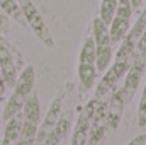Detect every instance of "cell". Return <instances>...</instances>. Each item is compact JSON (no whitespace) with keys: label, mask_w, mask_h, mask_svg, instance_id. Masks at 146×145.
Wrapping results in <instances>:
<instances>
[{"label":"cell","mask_w":146,"mask_h":145,"mask_svg":"<svg viewBox=\"0 0 146 145\" xmlns=\"http://www.w3.org/2000/svg\"><path fill=\"white\" fill-rule=\"evenodd\" d=\"M34 82H36V70H34L33 65H27L17 75V80L12 87V96L9 97V101L3 108V113H2L3 121H7L9 118H12L14 114L22 111L26 99L29 97V94L34 89Z\"/></svg>","instance_id":"1"},{"label":"cell","mask_w":146,"mask_h":145,"mask_svg":"<svg viewBox=\"0 0 146 145\" xmlns=\"http://www.w3.org/2000/svg\"><path fill=\"white\" fill-rule=\"evenodd\" d=\"M94 44H95V63H97V72H106L112 63L114 51H112V38L109 33V26L100 19L95 17L94 24Z\"/></svg>","instance_id":"2"},{"label":"cell","mask_w":146,"mask_h":145,"mask_svg":"<svg viewBox=\"0 0 146 145\" xmlns=\"http://www.w3.org/2000/svg\"><path fill=\"white\" fill-rule=\"evenodd\" d=\"M22 132H21V145H29L36 142V133L41 123V104H39V97L34 92L29 94V97L26 99L24 106H22Z\"/></svg>","instance_id":"3"},{"label":"cell","mask_w":146,"mask_h":145,"mask_svg":"<svg viewBox=\"0 0 146 145\" xmlns=\"http://www.w3.org/2000/svg\"><path fill=\"white\" fill-rule=\"evenodd\" d=\"M97 63H95V44H94V38H87L83 41V46L80 50V58H78V80L80 85L88 91L95 85L97 80Z\"/></svg>","instance_id":"4"},{"label":"cell","mask_w":146,"mask_h":145,"mask_svg":"<svg viewBox=\"0 0 146 145\" xmlns=\"http://www.w3.org/2000/svg\"><path fill=\"white\" fill-rule=\"evenodd\" d=\"M22 12H24V17H26V22H27V28L34 33V36L48 48H53L54 46V39H53V34L48 28V24L44 22L39 9L31 2V0H17Z\"/></svg>","instance_id":"5"},{"label":"cell","mask_w":146,"mask_h":145,"mask_svg":"<svg viewBox=\"0 0 146 145\" xmlns=\"http://www.w3.org/2000/svg\"><path fill=\"white\" fill-rule=\"evenodd\" d=\"M129 65H131L129 60H115V58H114V62L109 65V68L106 70L102 80L99 82V85H97V89H95V96H97L95 99L100 101V99H104V97L112 96V94L119 89V85H121L124 75L127 72Z\"/></svg>","instance_id":"6"},{"label":"cell","mask_w":146,"mask_h":145,"mask_svg":"<svg viewBox=\"0 0 146 145\" xmlns=\"http://www.w3.org/2000/svg\"><path fill=\"white\" fill-rule=\"evenodd\" d=\"M99 99H94L90 101L85 108L82 109L78 119H76V125H75V130H73L72 135V144L73 145H80V144H88V137H90V132L95 128V121H97V116H99Z\"/></svg>","instance_id":"7"},{"label":"cell","mask_w":146,"mask_h":145,"mask_svg":"<svg viewBox=\"0 0 146 145\" xmlns=\"http://www.w3.org/2000/svg\"><path fill=\"white\" fill-rule=\"evenodd\" d=\"M133 3L131 0H119L117 9L114 12V17L109 24V33L112 38V43H121L124 36L127 34L131 28V17H133Z\"/></svg>","instance_id":"8"},{"label":"cell","mask_w":146,"mask_h":145,"mask_svg":"<svg viewBox=\"0 0 146 145\" xmlns=\"http://www.w3.org/2000/svg\"><path fill=\"white\" fill-rule=\"evenodd\" d=\"M61 111H63V96H58V97L51 103V106L48 109L44 119L39 123V128H37V133H36V142H34V144H44V142H46V138L49 137L51 130L54 128V125H56V121H58Z\"/></svg>","instance_id":"9"},{"label":"cell","mask_w":146,"mask_h":145,"mask_svg":"<svg viewBox=\"0 0 146 145\" xmlns=\"http://www.w3.org/2000/svg\"><path fill=\"white\" fill-rule=\"evenodd\" d=\"M0 73L5 80V85L7 87H14L15 80H17V67H15V62H14V55L12 51L0 41Z\"/></svg>","instance_id":"10"},{"label":"cell","mask_w":146,"mask_h":145,"mask_svg":"<svg viewBox=\"0 0 146 145\" xmlns=\"http://www.w3.org/2000/svg\"><path fill=\"white\" fill-rule=\"evenodd\" d=\"M72 125H73V111L72 109H68V111H61V114H60V118H58V121H56V125H54V128L51 130V133H49V137L46 138V142L44 144H61L63 142V138L66 137V133L72 130Z\"/></svg>","instance_id":"11"},{"label":"cell","mask_w":146,"mask_h":145,"mask_svg":"<svg viewBox=\"0 0 146 145\" xmlns=\"http://www.w3.org/2000/svg\"><path fill=\"white\" fill-rule=\"evenodd\" d=\"M21 132H22V113H17V114H14L12 118H9L5 121V130H3L2 144L3 145L19 144Z\"/></svg>","instance_id":"12"},{"label":"cell","mask_w":146,"mask_h":145,"mask_svg":"<svg viewBox=\"0 0 146 145\" xmlns=\"http://www.w3.org/2000/svg\"><path fill=\"white\" fill-rule=\"evenodd\" d=\"M0 10H2L7 17L14 19L17 24H21V26H24V28L27 26L26 17H24V12H22V9H21V5H19L17 0H0Z\"/></svg>","instance_id":"13"},{"label":"cell","mask_w":146,"mask_h":145,"mask_svg":"<svg viewBox=\"0 0 146 145\" xmlns=\"http://www.w3.org/2000/svg\"><path fill=\"white\" fill-rule=\"evenodd\" d=\"M117 3H119V0H102V3H100V14H99V17L107 26L110 24V21L114 17V12L117 9Z\"/></svg>","instance_id":"14"},{"label":"cell","mask_w":146,"mask_h":145,"mask_svg":"<svg viewBox=\"0 0 146 145\" xmlns=\"http://www.w3.org/2000/svg\"><path fill=\"white\" fill-rule=\"evenodd\" d=\"M131 62H138V63L146 65V28L141 38H139V41H138V44H136V50H134V55H133Z\"/></svg>","instance_id":"15"},{"label":"cell","mask_w":146,"mask_h":145,"mask_svg":"<svg viewBox=\"0 0 146 145\" xmlns=\"http://www.w3.org/2000/svg\"><path fill=\"white\" fill-rule=\"evenodd\" d=\"M138 125L146 126V85L143 89V96H141L139 106H138Z\"/></svg>","instance_id":"16"},{"label":"cell","mask_w":146,"mask_h":145,"mask_svg":"<svg viewBox=\"0 0 146 145\" xmlns=\"http://www.w3.org/2000/svg\"><path fill=\"white\" fill-rule=\"evenodd\" d=\"M9 28V17L0 10V31H5Z\"/></svg>","instance_id":"17"},{"label":"cell","mask_w":146,"mask_h":145,"mask_svg":"<svg viewBox=\"0 0 146 145\" xmlns=\"http://www.w3.org/2000/svg\"><path fill=\"white\" fill-rule=\"evenodd\" d=\"M5 89H7V85H5V80H3V77H2V73H0V99L3 97Z\"/></svg>","instance_id":"18"},{"label":"cell","mask_w":146,"mask_h":145,"mask_svg":"<svg viewBox=\"0 0 146 145\" xmlns=\"http://www.w3.org/2000/svg\"><path fill=\"white\" fill-rule=\"evenodd\" d=\"M145 0H131V3H133V9L134 10H138L139 7H141V3H143Z\"/></svg>","instance_id":"19"}]
</instances>
